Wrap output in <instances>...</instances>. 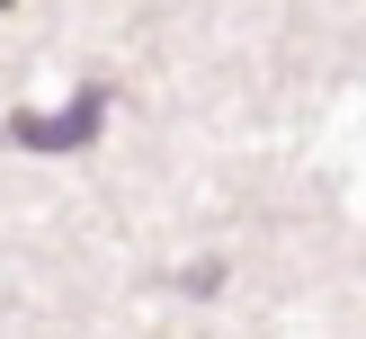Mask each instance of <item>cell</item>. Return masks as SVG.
Returning <instances> with one entry per match:
<instances>
[{"label": "cell", "mask_w": 366, "mask_h": 339, "mask_svg": "<svg viewBox=\"0 0 366 339\" xmlns=\"http://www.w3.org/2000/svg\"><path fill=\"white\" fill-rule=\"evenodd\" d=\"M107 107H117V89H107V81H89L81 98H71V107H54V116H36V107H27V116H9V143H18V152H81V143H99Z\"/></svg>", "instance_id": "cell-1"}]
</instances>
